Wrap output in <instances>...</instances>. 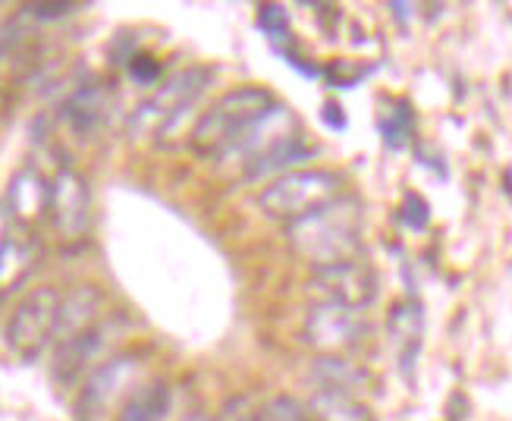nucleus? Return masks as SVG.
Masks as SVG:
<instances>
[{
	"label": "nucleus",
	"mask_w": 512,
	"mask_h": 421,
	"mask_svg": "<svg viewBox=\"0 0 512 421\" xmlns=\"http://www.w3.org/2000/svg\"><path fill=\"white\" fill-rule=\"evenodd\" d=\"M308 412L315 421H374L371 409L359 400V396H349L340 390H324V387H318V393L311 396Z\"/></svg>",
	"instance_id": "17"
},
{
	"label": "nucleus",
	"mask_w": 512,
	"mask_h": 421,
	"mask_svg": "<svg viewBox=\"0 0 512 421\" xmlns=\"http://www.w3.org/2000/svg\"><path fill=\"white\" fill-rule=\"evenodd\" d=\"M51 227L60 242H82L92 230V189L73 167H60L51 180Z\"/></svg>",
	"instance_id": "10"
},
{
	"label": "nucleus",
	"mask_w": 512,
	"mask_h": 421,
	"mask_svg": "<svg viewBox=\"0 0 512 421\" xmlns=\"http://www.w3.org/2000/svg\"><path fill=\"white\" fill-rule=\"evenodd\" d=\"M277 104V98L261 85H242L233 92L220 95L202 117L195 120L189 132V145L202 158L224 161L227 151L236 145V139L246 132L258 117Z\"/></svg>",
	"instance_id": "2"
},
{
	"label": "nucleus",
	"mask_w": 512,
	"mask_h": 421,
	"mask_svg": "<svg viewBox=\"0 0 512 421\" xmlns=\"http://www.w3.org/2000/svg\"><path fill=\"white\" fill-rule=\"evenodd\" d=\"M63 293L57 286H38L19 299L16 312L7 321L4 340L7 349L22 362L41 359V352L48 349L57 337V315H60Z\"/></svg>",
	"instance_id": "6"
},
{
	"label": "nucleus",
	"mask_w": 512,
	"mask_h": 421,
	"mask_svg": "<svg viewBox=\"0 0 512 421\" xmlns=\"http://www.w3.org/2000/svg\"><path fill=\"white\" fill-rule=\"evenodd\" d=\"M117 334V321L114 318H104L101 324L82 330V334L70 337L57 343L54 349V365H51V374L60 387H70L76 384L85 371H92V365H98V359L107 352L110 340Z\"/></svg>",
	"instance_id": "12"
},
{
	"label": "nucleus",
	"mask_w": 512,
	"mask_h": 421,
	"mask_svg": "<svg viewBox=\"0 0 512 421\" xmlns=\"http://www.w3.org/2000/svg\"><path fill=\"white\" fill-rule=\"evenodd\" d=\"M362 202L343 195L321 211H311L302 220L286 224V246L299 261L311 264V271L327 264L355 261L362 255Z\"/></svg>",
	"instance_id": "1"
},
{
	"label": "nucleus",
	"mask_w": 512,
	"mask_h": 421,
	"mask_svg": "<svg viewBox=\"0 0 512 421\" xmlns=\"http://www.w3.org/2000/svg\"><path fill=\"white\" fill-rule=\"evenodd\" d=\"M214 82V70L211 66H186V70L173 73L170 79H164L154 95L145 98L126 120V132L129 139H151V136H170L189 110L195 107V101L202 98Z\"/></svg>",
	"instance_id": "3"
},
{
	"label": "nucleus",
	"mask_w": 512,
	"mask_h": 421,
	"mask_svg": "<svg viewBox=\"0 0 512 421\" xmlns=\"http://www.w3.org/2000/svg\"><path fill=\"white\" fill-rule=\"evenodd\" d=\"M264 421H315L308 412V406H302L293 396H274V400L264 403Z\"/></svg>",
	"instance_id": "21"
},
{
	"label": "nucleus",
	"mask_w": 512,
	"mask_h": 421,
	"mask_svg": "<svg viewBox=\"0 0 512 421\" xmlns=\"http://www.w3.org/2000/svg\"><path fill=\"white\" fill-rule=\"evenodd\" d=\"M173 403V390L164 378H154L129 393L117 421H167Z\"/></svg>",
	"instance_id": "16"
},
{
	"label": "nucleus",
	"mask_w": 512,
	"mask_h": 421,
	"mask_svg": "<svg viewBox=\"0 0 512 421\" xmlns=\"http://www.w3.org/2000/svg\"><path fill=\"white\" fill-rule=\"evenodd\" d=\"M346 195V180L333 170H289L267 183L258 195L261 211L280 220V224H293V220L308 217L311 211H321L330 202Z\"/></svg>",
	"instance_id": "5"
},
{
	"label": "nucleus",
	"mask_w": 512,
	"mask_h": 421,
	"mask_svg": "<svg viewBox=\"0 0 512 421\" xmlns=\"http://www.w3.org/2000/svg\"><path fill=\"white\" fill-rule=\"evenodd\" d=\"M7 205L16 227L32 233L38 224L51 220V180H44L35 167H22L10 180Z\"/></svg>",
	"instance_id": "13"
},
{
	"label": "nucleus",
	"mask_w": 512,
	"mask_h": 421,
	"mask_svg": "<svg viewBox=\"0 0 512 421\" xmlns=\"http://www.w3.org/2000/svg\"><path fill=\"white\" fill-rule=\"evenodd\" d=\"M126 70L132 76L136 85H161V76H164V63L158 57H151L145 51H136L129 60H126Z\"/></svg>",
	"instance_id": "20"
},
{
	"label": "nucleus",
	"mask_w": 512,
	"mask_h": 421,
	"mask_svg": "<svg viewBox=\"0 0 512 421\" xmlns=\"http://www.w3.org/2000/svg\"><path fill=\"white\" fill-rule=\"evenodd\" d=\"M79 10V4H29L22 7V19H32V22H60L66 16H73Z\"/></svg>",
	"instance_id": "23"
},
{
	"label": "nucleus",
	"mask_w": 512,
	"mask_h": 421,
	"mask_svg": "<svg viewBox=\"0 0 512 421\" xmlns=\"http://www.w3.org/2000/svg\"><path fill=\"white\" fill-rule=\"evenodd\" d=\"M38 264V242L26 230H7L0 236V299L13 296Z\"/></svg>",
	"instance_id": "15"
},
{
	"label": "nucleus",
	"mask_w": 512,
	"mask_h": 421,
	"mask_svg": "<svg viewBox=\"0 0 512 421\" xmlns=\"http://www.w3.org/2000/svg\"><path fill=\"white\" fill-rule=\"evenodd\" d=\"M217 418L220 421H264V406H258L252 396H233Z\"/></svg>",
	"instance_id": "22"
},
{
	"label": "nucleus",
	"mask_w": 512,
	"mask_h": 421,
	"mask_svg": "<svg viewBox=\"0 0 512 421\" xmlns=\"http://www.w3.org/2000/svg\"><path fill=\"white\" fill-rule=\"evenodd\" d=\"M104 293L95 283H79L70 293H63L60 299V315H57V337L54 343H63L82 330L95 327L104 321Z\"/></svg>",
	"instance_id": "14"
},
{
	"label": "nucleus",
	"mask_w": 512,
	"mask_h": 421,
	"mask_svg": "<svg viewBox=\"0 0 512 421\" xmlns=\"http://www.w3.org/2000/svg\"><path fill=\"white\" fill-rule=\"evenodd\" d=\"M365 337H368V321L362 318V312H352V308H340V305L315 302L308 308L302 324V340L321 359H346L349 352L362 346Z\"/></svg>",
	"instance_id": "9"
},
{
	"label": "nucleus",
	"mask_w": 512,
	"mask_h": 421,
	"mask_svg": "<svg viewBox=\"0 0 512 421\" xmlns=\"http://www.w3.org/2000/svg\"><path fill=\"white\" fill-rule=\"evenodd\" d=\"M261 26L267 32V38H271L274 44L286 41L289 38V19L283 13V7H261Z\"/></svg>",
	"instance_id": "24"
},
{
	"label": "nucleus",
	"mask_w": 512,
	"mask_h": 421,
	"mask_svg": "<svg viewBox=\"0 0 512 421\" xmlns=\"http://www.w3.org/2000/svg\"><path fill=\"white\" fill-rule=\"evenodd\" d=\"M114 85H107L104 79H92L82 82L79 88H73L70 95L60 104V123L73 132L76 139H95L98 132L107 126L110 114H114Z\"/></svg>",
	"instance_id": "11"
},
{
	"label": "nucleus",
	"mask_w": 512,
	"mask_h": 421,
	"mask_svg": "<svg viewBox=\"0 0 512 421\" xmlns=\"http://www.w3.org/2000/svg\"><path fill=\"white\" fill-rule=\"evenodd\" d=\"M390 337L399 346V356H403V362L409 365L412 356H415V349H418V337H421V312H418V305L403 302V305L393 308V312H390Z\"/></svg>",
	"instance_id": "19"
},
{
	"label": "nucleus",
	"mask_w": 512,
	"mask_h": 421,
	"mask_svg": "<svg viewBox=\"0 0 512 421\" xmlns=\"http://www.w3.org/2000/svg\"><path fill=\"white\" fill-rule=\"evenodd\" d=\"M305 290L315 302L365 312L368 305H374L381 280H377V271L368 261L355 258V261H340V264H327V268L311 271Z\"/></svg>",
	"instance_id": "8"
},
{
	"label": "nucleus",
	"mask_w": 512,
	"mask_h": 421,
	"mask_svg": "<svg viewBox=\"0 0 512 421\" xmlns=\"http://www.w3.org/2000/svg\"><path fill=\"white\" fill-rule=\"evenodd\" d=\"M299 145H302V123L296 117V110H289L277 101L264 117H258L242 132L224 161H236L239 167L249 170V176H261L267 170H277L289 158H296Z\"/></svg>",
	"instance_id": "4"
},
{
	"label": "nucleus",
	"mask_w": 512,
	"mask_h": 421,
	"mask_svg": "<svg viewBox=\"0 0 512 421\" xmlns=\"http://www.w3.org/2000/svg\"><path fill=\"white\" fill-rule=\"evenodd\" d=\"M311 378L318 381V387L324 390H340V393H349L355 396L365 381H368V374L355 368L349 359H315V365H311Z\"/></svg>",
	"instance_id": "18"
},
{
	"label": "nucleus",
	"mask_w": 512,
	"mask_h": 421,
	"mask_svg": "<svg viewBox=\"0 0 512 421\" xmlns=\"http://www.w3.org/2000/svg\"><path fill=\"white\" fill-rule=\"evenodd\" d=\"M183 421H220V418H214V415H208V412H189Z\"/></svg>",
	"instance_id": "25"
},
{
	"label": "nucleus",
	"mask_w": 512,
	"mask_h": 421,
	"mask_svg": "<svg viewBox=\"0 0 512 421\" xmlns=\"http://www.w3.org/2000/svg\"><path fill=\"white\" fill-rule=\"evenodd\" d=\"M142 374V356L139 352H117L107 362H101L85 378L79 396H76V421H104L123 396L132 390L136 378ZM129 400V396H126Z\"/></svg>",
	"instance_id": "7"
}]
</instances>
